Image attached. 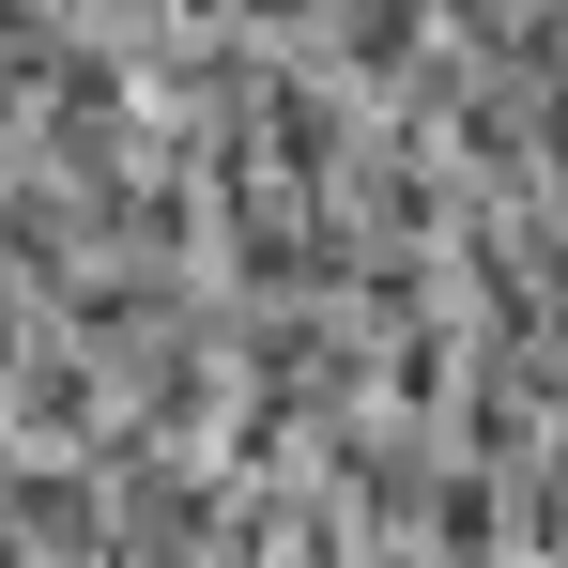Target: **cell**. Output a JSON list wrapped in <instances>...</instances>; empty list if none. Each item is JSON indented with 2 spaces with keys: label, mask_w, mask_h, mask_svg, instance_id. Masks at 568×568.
<instances>
[{
  "label": "cell",
  "mask_w": 568,
  "mask_h": 568,
  "mask_svg": "<svg viewBox=\"0 0 568 568\" xmlns=\"http://www.w3.org/2000/svg\"><path fill=\"white\" fill-rule=\"evenodd\" d=\"M307 62H323L354 108H399L430 62H446V16H430V0H323V47H307Z\"/></svg>",
  "instance_id": "1"
}]
</instances>
